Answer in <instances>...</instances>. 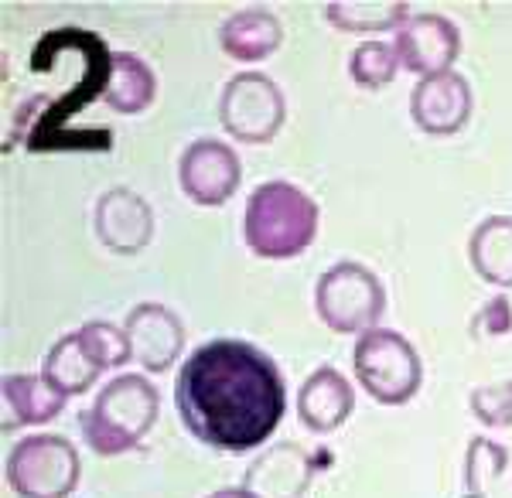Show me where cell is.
<instances>
[{
  "label": "cell",
  "mask_w": 512,
  "mask_h": 498,
  "mask_svg": "<svg viewBox=\"0 0 512 498\" xmlns=\"http://www.w3.org/2000/svg\"><path fill=\"white\" fill-rule=\"evenodd\" d=\"M175 406L198 444L246 454L267 444L284 420V372L263 348L216 338L188 355L175 379Z\"/></svg>",
  "instance_id": "6da1fadb"
},
{
  "label": "cell",
  "mask_w": 512,
  "mask_h": 498,
  "mask_svg": "<svg viewBox=\"0 0 512 498\" xmlns=\"http://www.w3.org/2000/svg\"><path fill=\"white\" fill-rule=\"evenodd\" d=\"M318 236V205L291 181H263L246 198L243 239L260 260H294Z\"/></svg>",
  "instance_id": "7a4b0ae2"
},
{
  "label": "cell",
  "mask_w": 512,
  "mask_h": 498,
  "mask_svg": "<svg viewBox=\"0 0 512 498\" xmlns=\"http://www.w3.org/2000/svg\"><path fill=\"white\" fill-rule=\"evenodd\" d=\"M158 410V389L137 372H123L99 389L93 406L79 417V430L96 454L113 458V454H127L140 447L158 420Z\"/></svg>",
  "instance_id": "3957f363"
},
{
  "label": "cell",
  "mask_w": 512,
  "mask_h": 498,
  "mask_svg": "<svg viewBox=\"0 0 512 498\" xmlns=\"http://www.w3.org/2000/svg\"><path fill=\"white\" fill-rule=\"evenodd\" d=\"M352 369L359 386L383 406L410 403L424 383V362L417 348L393 328L362 331L352 348Z\"/></svg>",
  "instance_id": "277c9868"
},
{
  "label": "cell",
  "mask_w": 512,
  "mask_h": 498,
  "mask_svg": "<svg viewBox=\"0 0 512 498\" xmlns=\"http://www.w3.org/2000/svg\"><path fill=\"white\" fill-rule=\"evenodd\" d=\"M315 307L335 335H362L379 328L386 311V287L369 267L345 260L318 277Z\"/></svg>",
  "instance_id": "5b68a950"
},
{
  "label": "cell",
  "mask_w": 512,
  "mask_h": 498,
  "mask_svg": "<svg viewBox=\"0 0 512 498\" xmlns=\"http://www.w3.org/2000/svg\"><path fill=\"white\" fill-rule=\"evenodd\" d=\"M79 475V451L59 434L24 437L7 454V485L18 498H69Z\"/></svg>",
  "instance_id": "8992f818"
},
{
  "label": "cell",
  "mask_w": 512,
  "mask_h": 498,
  "mask_svg": "<svg viewBox=\"0 0 512 498\" xmlns=\"http://www.w3.org/2000/svg\"><path fill=\"white\" fill-rule=\"evenodd\" d=\"M287 120L280 86L263 72H239L219 93V123L239 144H270Z\"/></svg>",
  "instance_id": "52a82bcc"
},
{
  "label": "cell",
  "mask_w": 512,
  "mask_h": 498,
  "mask_svg": "<svg viewBox=\"0 0 512 498\" xmlns=\"http://www.w3.org/2000/svg\"><path fill=\"white\" fill-rule=\"evenodd\" d=\"M178 181L181 192L192 198L202 209H219L236 195L239 181H243V164L239 154L222 140L202 137L185 147L178 161Z\"/></svg>",
  "instance_id": "ba28073f"
},
{
  "label": "cell",
  "mask_w": 512,
  "mask_h": 498,
  "mask_svg": "<svg viewBox=\"0 0 512 498\" xmlns=\"http://www.w3.org/2000/svg\"><path fill=\"white\" fill-rule=\"evenodd\" d=\"M393 45H396V55H400L403 69L427 79V76L451 72L454 58L461 52V31H458V24L451 18H444V14L420 11V14H410V18L400 24Z\"/></svg>",
  "instance_id": "9c48e42d"
},
{
  "label": "cell",
  "mask_w": 512,
  "mask_h": 498,
  "mask_svg": "<svg viewBox=\"0 0 512 498\" xmlns=\"http://www.w3.org/2000/svg\"><path fill=\"white\" fill-rule=\"evenodd\" d=\"M472 110V86L454 69L420 79L414 93H410V120H414L417 130H424L431 137H451L458 130H465V123L472 120Z\"/></svg>",
  "instance_id": "30bf717a"
},
{
  "label": "cell",
  "mask_w": 512,
  "mask_h": 498,
  "mask_svg": "<svg viewBox=\"0 0 512 498\" xmlns=\"http://www.w3.org/2000/svg\"><path fill=\"white\" fill-rule=\"evenodd\" d=\"M130 338V359H134L144 372H168L171 365L181 359L185 352V325L171 307L164 304H137L127 314V325H123Z\"/></svg>",
  "instance_id": "8fae6325"
},
{
  "label": "cell",
  "mask_w": 512,
  "mask_h": 498,
  "mask_svg": "<svg viewBox=\"0 0 512 498\" xmlns=\"http://www.w3.org/2000/svg\"><path fill=\"white\" fill-rule=\"evenodd\" d=\"M93 226L99 243L110 253L134 256L154 239V209L134 188H110L99 195Z\"/></svg>",
  "instance_id": "7c38bea8"
},
{
  "label": "cell",
  "mask_w": 512,
  "mask_h": 498,
  "mask_svg": "<svg viewBox=\"0 0 512 498\" xmlns=\"http://www.w3.org/2000/svg\"><path fill=\"white\" fill-rule=\"evenodd\" d=\"M315 471V458L301 444H274L250 464L243 488L256 498H304L315 481Z\"/></svg>",
  "instance_id": "4fadbf2b"
},
{
  "label": "cell",
  "mask_w": 512,
  "mask_h": 498,
  "mask_svg": "<svg viewBox=\"0 0 512 498\" xmlns=\"http://www.w3.org/2000/svg\"><path fill=\"white\" fill-rule=\"evenodd\" d=\"M355 389L349 379L332 365H321L304 379L301 393H297V417L311 434H332L352 417Z\"/></svg>",
  "instance_id": "5bb4252c"
},
{
  "label": "cell",
  "mask_w": 512,
  "mask_h": 498,
  "mask_svg": "<svg viewBox=\"0 0 512 498\" xmlns=\"http://www.w3.org/2000/svg\"><path fill=\"white\" fill-rule=\"evenodd\" d=\"M0 396H4V420H0L4 434L55 420L69 403V396L59 393L45 376H28V372L0 379Z\"/></svg>",
  "instance_id": "9a60e30c"
},
{
  "label": "cell",
  "mask_w": 512,
  "mask_h": 498,
  "mask_svg": "<svg viewBox=\"0 0 512 498\" xmlns=\"http://www.w3.org/2000/svg\"><path fill=\"white\" fill-rule=\"evenodd\" d=\"M280 41H284V24L267 7H243L229 14L219 28L222 52L236 62H263L277 52Z\"/></svg>",
  "instance_id": "2e32d148"
},
{
  "label": "cell",
  "mask_w": 512,
  "mask_h": 498,
  "mask_svg": "<svg viewBox=\"0 0 512 498\" xmlns=\"http://www.w3.org/2000/svg\"><path fill=\"white\" fill-rule=\"evenodd\" d=\"M468 260L478 280L512 290V215H489L478 222L468 239Z\"/></svg>",
  "instance_id": "e0dca14e"
},
{
  "label": "cell",
  "mask_w": 512,
  "mask_h": 498,
  "mask_svg": "<svg viewBox=\"0 0 512 498\" xmlns=\"http://www.w3.org/2000/svg\"><path fill=\"white\" fill-rule=\"evenodd\" d=\"M154 93H158V79H154L151 65L134 52H113L103 103L120 116H134L154 103Z\"/></svg>",
  "instance_id": "ac0fdd59"
},
{
  "label": "cell",
  "mask_w": 512,
  "mask_h": 498,
  "mask_svg": "<svg viewBox=\"0 0 512 498\" xmlns=\"http://www.w3.org/2000/svg\"><path fill=\"white\" fill-rule=\"evenodd\" d=\"M99 362L86 352L79 331H69L59 342L48 348L45 362H41V376L48 379L65 396H82L99 379Z\"/></svg>",
  "instance_id": "d6986e66"
},
{
  "label": "cell",
  "mask_w": 512,
  "mask_h": 498,
  "mask_svg": "<svg viewBox=\"0 0 512 498\" xmlns=\"http://www.w3.org/2000/svg\"><path fill=\"white\" fill-rule=\"evenodd\" d=\"M410 4L403 0H332L325 4L328 24L349 35H379V31H400L410 18Z\"/></svg>",
  "instance_id": "ffe728a7"
},
{
  "label": "cell",
  "mask_w": 512,
  "mask_h": 498,
  "mask_svg": "<svg viewBox=\"0 0 512 498\" xmlns=\"http://www.w3.org/2000/svg\"><path fill=\"white\" fill-rule=\"evenodd\" d=\"M509 468V451L489 437H472L465 451V468H461V495L465 498H489L492 481L502 478Z\"/></svg>",
  "instance_id": "44dd1931"
},
{
  "label": "cell",
  "mask_w": 512,
  "mask_h": 498,
  "mask_svg": "<svg viewBox=\"0 0 512 498\" xmlns=\"http://www.w3.org/2000/svg\"><path fill=\"white\" fill-rule=\"evenodd\" d=\"M400 69L403 65H400V55H396V45L393 41H383V38L362 41V45H355L349 55L352 82L362 89H373V93L383 86H390Z\"/></svg>",
  "instance_id": "7402d4cb"
},
{
  "label": "cell",
  "mask_w": 512,
  "mask_h": 498,
  "mask_svg": "<svg viewBox=\"0 0 512 498\" xmlns=\"http://www.w3.org/2000/svg\"><path fill=\"white\" fill-rule=\"evenodd\" d=\"M76 331H79L82 345H86V352L99 362V369H103V372L134 362V359H130L127 331L110 325V321H86V325L76 328Z\"/></svg>",
  "instance_id": "603a6c76"
},
{
  "label": "cell",
  "mask_w": 512,
  "mask_h": 498,
  "mask_svg": "<svg viewBox=\"0 0 512 498\" xmlns=\"http://www.w3.org/2000/svg\"><path fill=\"white\" fill-rule=\"evenodd\" d=\"M472 413L485 423L489 430H506L512 427V379L492 386L472 389Z\"/></svg>",
  "instance_id": "cb8c5ba5"
},
{
  "label": "cell",
  "mask_w": 512,
  "mask_h": 498,
  "mask_svg": "<svg viewBox=\"0 0 512 498\" xmlns=\"http://www.w3.org/2000/svg\"><path fill=\"white\" fill-rule=\"evenodd\" d=\"M475 331H485V335H509L512 328V304L506 301V297H492L489 304L478 311V318L472 321Z\"/></svg>",
  "instance_id": "d4e9b609"
},
{
  "label": "cell",
  "mask_w": 512,
  "mask_h": 498,
  "mask_svg": "<svg viewBox=\"0 0 512 498\" xmlns=\"http://www.w3.org/2000/svg\"><path fill=\"white\" fill-rule=\"evenodd\" d=\"M209 498H256V495L239 485V488H219V492H212Z\"/></svg>",
  "instance_id": "484cf974"
}]
</instances>
